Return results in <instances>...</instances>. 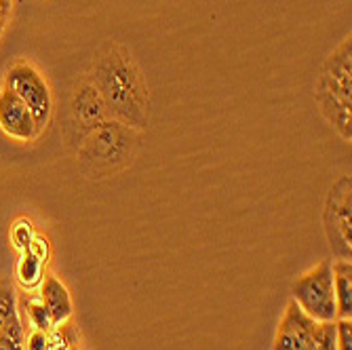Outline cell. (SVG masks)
Here are the masks:
<instances>
[{
  "mask_svg": "<svg viewBox=\"0 0 352 350\" xmlns=\"http://www.w3.org/2000/svg\"><path fill=\"white\" fill-rule=\"evenodd\" d=\"M66 350H80V348H78V344H72V346H68Z\"/></svg>",
  "mask_w": 352,
  "mask_h": 350,
  "instance_id": "cell-20",
  "label": "cell"
},
{
  "mask_svg": "<svg viewBox=\"0 0 352 350\" xmlns=\"http://www.w3.org/2000/svg\"><path fill=\"white\" fill-rule=\"evenodd\" d=\"M23 350H53L51 331L30 329V333L23 336Z\"/></svg>",
  "mask_w": 352,
  "mask_h": 350,
  "instance_id": "cell-17",
  "label": "cell"
},
{
  "mask_svg": "<svg viewBox=\"0 0 352 350\" xmlns=\"http://www.w3.org/2000/svg\"><path fill=\"white\" fill-rule=\"evenodd\" d=\"M138 154V131L120 120H106L76 148L78 167L89 179H106L131 167Z\"/></svg>",
  "mask_w": 352,
  "mask_h": 350,
  "instance_id": "cell-3",
  "label": "cell"
},
{
  "mask_svg": "<svg viewBox=\"0 0 352 350\" xmlns=\"http://www.w3.org/2000/svg\"><path fill=\"white\" fill-rule=\"evenodd\" d=\"M314 331L316 321L292 300L278 321L272 350H310Z\"/></svg>",
  "mask_w": 352,
  "mask_h": 350,
  "instance_id": "cell-8",
  "label": "cell"
},
{
  "mask_svg": "<svg viewBox=\"0 0 352 350\" xmlns=\"http://www.w3.org/2000/svg\"><path fill=\"white\" fill-rule=\"evenodd\" d=\"M110 112L106 108V102L102 100L100 91L85 76L72 91L66 120H63V140L70 148H78L87 135H91L100 124L110 120Z\"/></svg>",
  "mask_w": 352,
  "mask_h": 350,
  "instance_id": "cell-4",
  "label": "cell"
},
{
  "mask_svg": "<svg viewBox=\"0 0 352 350\" xmlns=\"http://www.w3.org/2000/svg\"><path fill=\"white\" fill-rule=\"evenodd\" d=\"M338 350H352V319H336Z\"/></svg>",
  "mask_w": 352,
  "mask_h": 350,
  "instance_id": "cell-18",
  "label": "cell"
},
{
  "mask_svg": "<svg viewBox=\"0 0 352 350\" xmlns=\"http://www.w3.org/2000/svg\"><path fill=\"white\" fill-rule=\"evenodd\" d=\"M0 129L11 140L30 144L41 138V131L32 118L28 106L17 95L5 87H0Z\"/></svg>",
  "mask_w": 352,
  "mask_h": 350,
  "instance_id": "cell-9",
  "label": "cell"
},
{
  "mask_svg": "<svg viewBox=\"0 0 352 350\" xmlns=\"http://www.w3.org/2000/svg\"><path fill=\"white\" fill-rule=\"evenodd\" d=\"M310 350H338V344H336V321L316 323V331H314Z\"/></svg>",
  "mask_w": 352,
  "mask_h": 350,
  "instance_id": "cell-15",
  "label": "cell"
},
{
  "mask_svg": "<svg viewBox=\"0 0 352 350\" xmlns=\"http://www.w3.org/2000/svg\"><path fill=\"white\" fill-rule=\"evenodd\" d=\"M34 237H36V234H34V226H32V221L25 219V217L17 219L15 224L11 226V241H13V245H15L17 249H21V251L28 249V245L32 243V239H34Z\"/></svg>",
  "mask_w": 352,
  "mask_h": 350,
  "instance_id": "cell-16",
  "label": "cell"
},
{
  "mask_svg": "<svg viewBox=\"0 0 352 350\" xmlns=\"http://www.w3.org/2000/svg\"><path fill=\"white\" fill-rule=\"evenodd\" d=\"M38 298L41 302L45 304L49 316H51V323L53 327H59L63 323H68L70 321V316H72V298H70V292L68 287L63 285L57 276L53 274H47L41 283V287H38Z\"/></svg>",
  "mask_w": 352,
  "mask_h": 350,
  "instance_id": "cell-11",
  "label": "cell"
},
{
  "mask_svg": "<svg viewBox=\"0 0 352 350\" xmlns=\"http://www.w3.org/2000/svg\"><path fill=\"white\" fill-rule=\"evenodd\" d=\"M323 118L346 142L352 140V39L346 36L323 61L314 87Z\"/></svg>",
  "mask_w": 352,
  "mask_h": 350,
  "instance_id": "cell-2",
  "label": "cell"
},
{
  "mask_svg": "<svg viewBox=\"0 0 352 350\" xmlns=\"http://www.w3.org/2000/svg\"><path fill=\"white\" fill-rule=\"evenodd\" d=\"M23 336L15 289L11 283L0 281V350H23Z\"/></svg>",
  "mask_w": 352,
  "mask_h": 350,
  "instance_id": "cell-10",
  "label": "cell"
},
{
  "mask_svg": "<svg viewBox=\"0 0 352 350\" xmlns=\"http://www.w3.org/2000/svg\"><path fill=\"white\" fill-rule=\"evenodd\" d=\"M3 87L13 91L28 106L38 131L43 133L53 116V93L43 72L30 61H15L5 74Z\"/></svg>",
  "mask_w": 352,
  "mask_h": 350,
  "instance_id": "cell-5",
  "label": "cell"
},
{
  "mask_svg": "<svg viewBox=\"0 0 352 350\" xmlns=\"http://www.w3.org/2000/svg\"><path fill=\"white\" fill-rule=\"evenodd\" d=\"M23 308L28 314V321L32 325V329H43V331H51L55 329L51 323V316L45 308V304L41 302V298H28L23 300Z\"/></svg>",
  "mask_w": 352,
  "mask_h": 350,
  "instance_id": "cell-14",
  "label": "cell"
},
{
  "mask_svg": "<svg viewBox=\"0 0 352 350\" xmlns=\"http://www.w3.org/2000/svg\"><path fill=\"white\" fill-rule=\"evenodd\" d=\"M294 302L316 323L336 321V296H333V272L331 262H318L296 278Z\"/></svg>",
  "mask_w": 352,
  "mask_h": 350,
  "instance_id": "cell-6",
  "label": "cell"
},
{
  "mask_svg": "<svg viewBox=\"0 0 352 350\" xmlns=\"http://www.w3.org/2000/svg\"><path fill=\"white\" fill-rule=\"evenodd\" d=\"M333 272V296H336V316L352 319V262L336 260L331 264Z\"/></svg>",
  "mask_w": 352,
  "mask_h": 350,
  "instance_id": "cell-12",
  "label": "cell"
},
{
  "mask_svg": "<svg viewBox=\"0 0 352 350\" xmlns=\"http://www.w3.org/2000/svg\"><path fill=\"white\" fill-rule=\"evenodd\" d=\"M45 266L47 262L41 260L38 256H34L32 251H23L21 260L17 262V281L23 289H34V287H41V283L45 278Z\"/></svg>",
  "mask_w": 352,
  "mask_h": 350,
  "instance_id": "cell-13",
  "label": "cell"
},
{
  "mask_svg": "<svg viewBox=\"0 0 352 350\" xmlns=\"http://www.w3.org/2000/svg\"><path fill=\"white\" fill-rule=\"evenodd\" d=\"M13 3H15V0H0V41H3V34H5L9 21H11Z\"/></svg>",
  "mask_w": 352,
  "mask_h": 350,
  "instance_id": "cell-19",
  "label": "cell"
},
{
  "mask_svg": "<svg viewBox=\"0 0 352 350\" xmlns=\"http://www.w3.org/2000/svg\"><path fill=\"white\" fill-rule=\"evenodd\" d=\"M350 209H352V179L342 175L331 188L323 209V226L329 249L336 260L352 258V241H350Z\"/></svg>",
  "mask_w": 352,
  "mask_h": 350,
  "instance_id": "cell-7",
  "label": "cell"
},
{
  "mask_svg": "<svg viewBox=\"0 0 352 350\" xmlns=\"http://www.w3.org/2000/svg\"><path fill=\"white\" fill-rule=\"evenodd\" d=\"M89 80L100 91L114 120L142 131L150 122V93L133 53L120 43H106L93 57Z\"/></svg>",
  "mask_w": 352,
  "mask_h": 350,
  "instance_id": "cell-1",
  "label": "cell"
}]
</instances>
